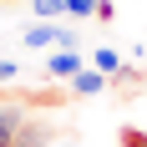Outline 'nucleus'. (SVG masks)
Here are the masks:
<instances>
[{"instance_id":"f257e3e1","label":"nucleus","mask_w":147,"mask_h":147,"mask_svg":"<svg viewBox=\"0 0 147 147\" xmlns=\"http://www.w3.org/2000/svg\"><path fill=\"white\" fill-rule=\"evenodd\" d=\"M76 71H86V61H81V51H56V56L46 61V76H51V81H71Z\"/></svg>"},{"instance_id":"f03ea898","label":"nucleus","mask_w":147,"mask_h":147,"mask_svg":"<svg viewBox=\"0 0 147 147\" xmlns=\"http://www.w3.org/2000/svg\"><path fill=\"white\" fill-rule=\"evenodd\" d=\"M46 142H51V127L46 122H20V132H15L10 147H46Z\"/></svg>"},{"instance_id":"7ed1b4c3","label":"nucleus","mask_w":147,"mask_h":147,"mask_svg":"<svg viewBox=\"0 0 147 147\" xmlns=\"http://www.w3.org/2000/svg\"><path fill=\"white\" fill-rule=\"evenodd\" d=\"M102 86H107V76L96 71V66H86V71H76V76H71V91H76V96H96Z\"/></svg>"},{"instance_id":"20e7f679","label":"nucleus","mask_w":147,"mask_h":147,"mask_svg":"<svg viewBox=\"0 0 147 147\" xmlns=\"http://www.w3.org/2000/svg\"><path fill=\"white\" fill-rule=\"evenodd\" d=\"M20 107H0V147H10L15 142V132H20Z\"/></svg>"},{"instance_id":"39448f33","label":"nucleus","mask_w":147,"mask_h":147,"mask_svg":"<svg viewBox=\"0 0 147 147\" xmlns=\"http://www.w3.org/2000/svg\"><path fill=\"white\" fill-rule=\"evenodd\" d=\"M91 66H96L102 76H122V71H127V66H122V56L112 51V46H102V51H91Z\"/></svg>"},{"instance_id":"423d86ee","label":"nucleus","mask_w":147,"mask_h":147,"mask_svg":"<svg viewBox=\"0 0 147 147\" xmlns=\"http://www.w3.org/2000/svg\"><path fill=\"white\" fill-rule=\"evenodd\" d=\"M26 46H30V51H41V46H56V26H30V30H26Z\"/></svg>"},{"instance_id":"0eeeda50","label":"nucleus","mask_w":147,"mask_h":147,"mask_svg":"<svg viewBox=\"0 0 147 147\" xmlns=\"http://www.w3.org/2000/svg\"><path fill=\"white\" fill-rule=\"evenodd\" d=\"M66 15L71 20H86V15H96V0H66Z\"/></svg>"},{"instance_id":"6e6552de","label":"nucleus","mask_w":147,"mask_h":147,"mask_svg":"<svg viewBox=\"0 0 147 147\" xmlns=\"http://www.w3.org/2000/svg\"><path fill=\"white\" fill-rule=\"evenodd\" d=\"M36 15L51 20V15H66V0H36Z\"/></svg>"},{"instance_id":"1a4fd4ad","label":"nucleus","mask_w":147,"mask_h":147,"mask_svg":"<svg viewBox=\"0 0 147 147\" xmlns=\"http://www.w3.org/2000/svg\"><path fill=\"white\" fill-rule=\"evenodd\" d=\"M56 51H76V30L71 26H56Z\"/></svg>"},{"instance_id":"9d476101","label":"nucleus","mask_w":147,"mask_h":147,"mask_svg":"<svg viewBox=\"0 0 147 147\" xmlns=\"http://www.w3.org/2000/svg\"><path fill=\"white\" fill-rule=\"evenodd\" d=\"M122 147H147V132L142 127H122Z\"/></svg>"},{"instance_id":"9b49d317","label":"nucleus","mask_w":147,"mask_h":147,"mask_svg":"<svg viewBox=\"0 0 147 147\" xmlns=\"http://www.w3.org/2000/svg\"><path fill=\"white\" fill-rule=\"evenodd\" d=\"M15 76H20V66H15V61H0V86H5V81H15Z\"/></svg>"},{"instance_id":"f8f14e48","label":"nucleus","mask_w":147,"mask_h":147,"mask_svg":"<svg viewBox=\"0 0 147 147\" xmlns=\"http://www.w3.org/2000/svg\"><path fill=\"white\" fill-rule=\"evenodd\" d=\"M112 15H117V5L112 0H96V20H112Z\"/></svg>"}]
</instances>
